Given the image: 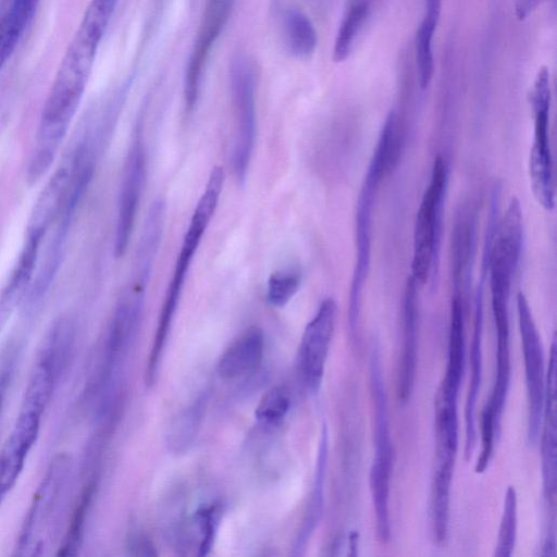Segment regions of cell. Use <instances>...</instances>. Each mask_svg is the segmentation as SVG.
I'll return each instance as SVG.
<instances>
[{
    "label": "cell",
    "instance_id": "ffe728a7",
    "mask_svg": "<svg viewBox=\"0 0 557 557\" xmlns=\"http://www.w3.org/2000/svg\"><path fill=\"white\" fill-rule=\"evenodd\" d=\"M263 351L262 330L257 326L247 329L220 357L219 375L231 380L252 372L261 363Z\"/></svg>",
    "mask_w": 557,
    "mask_h": 557
},
{
    "label": "cell",
    "instance_id": "f546056e",
    "mask_svg": "<svg viewBox=\"0 0 557 557\" xmlns=\"http://www.w3.org/2000/svg\"><path fill=\"white\" fill-rule=\"evenodd\" d=\"M21 350L22 344L17 337L8 341L0 350V418L15 375Z\"/></svg>",
    "mask_w": 557,
    "mask_h": 557
},
{
    "label": "cell",
    "instance_id": "7c38bea8",
    "mask_svg": "<svg viewBox=\"0 0 557 557\" xmlns=\"http://www.w3.org/2000/svg\"><path fill=\"white\" fill-rule=\"evenodd\" d=\"M46 408L36 400L22 398L16 420L0 449V506L24 469L27 456L38 438Z\"/></svg>",
    "mask_w": 557,
    "mask_h": 557
},
{
    "label": "cell",
    "instance_id": "ba28073f",
    "mask_svg": "<svg viewBox=\"0 0 557 557\" xmlns=\"http://www.w3.org/2000/svg\"><path fill=\"white\" fill-rule=\"evenodd\" d=\"M550 79L546 66L539 69L529 101L533 112V139L529 153V177L534 198L541 207H555L553 158L549 143Z\"/></svg>",
    "mask_w": 557,
    "mask_h": 557
},
{
    "label": "cell",
    "instance_id": "9c48e42d",
    "mask_svg": "<svg viewBox=\"0 0 557 557\" xmlns=\"http://www.w3.org/2000/svg\"><path fill=\"white\" fill-rule=\"evenodd\" d=\"M458 396L438 391L435 401V460L431 486V516L449 515V495L458 448Z\"/></svg>",
    "mask_w": 557,
    "mask_h": 557
},
{
    "label": "cell",
    "instance_id": "7a4b0ae2",
    "mask_svg": "<svg viewBox=\"0 0 557 557\" xmlns=\"http://www.w3.org/2000/svg\"><path fill=\"white\" fill-rule=\"evenodd\" d=\"M224 181L225 174L223 168L214 166L210 172L205 189L195 207L188 227L184 234L148 357L147 369L151 372L157 371L159 368L160 358L181 299L188 270L218 208Z\"/></svg>",
    "mask_w": 557,
    "mask_h": 557
},
{
    "label": "cell",
    "instance_id": "836d02e7",
    "mask_svg": "<svg viewBox=\"0 0 557 557\" xmlns=\"http://www.w3.org/2000/svg\"><path fill=\"white\" fill-rule=\"evenodd\" d=\"M443 0H425V14L423 18L435 24L438 23Z\"/></svg>",
    "mask_w": 557,
    "mask_h": 557
},
{
    "label": "cell",
    "instance_id": "3957f363",
    "mask_svg": "<svg viewBox=\"0 0 557 557\" xmlns=\"http://www.w3.org/2000/svg\"><path fill=\"white\" fill-rule=\"evenodd\" d=\"M71 471L72 460L69 455L59 454L53 457L34 493L16 539L14 555H44L53 544L60 525Z\"/></svg>",
    "mask_w": 557,
    "mask_h": 557
},
{
    "label": "cell",
    "instance_id": "e0dca14e",
    "mask_svg": "<svg viewBox=\"0 0 557 557\" xmlns=\"http://www.w3.org/2000/svg\"><path fill=\"white\" fill-rule=\"evenodd\" d=\"M416 281L410 276L406 283L403 302V344L399 359L397 396L406 403L412 393L419 336V310Z\"/></svg>",
    "mask_w": 557,
    "mask_h": 557
},
{
    "label": "cell",
    "instance_id": "1f68e13d",
    "mask_svg": "<svg viewBox=\"0 0 557 557\" xmlns=\"http://www.w3.org/2000/svg\"><path fill=\"white\" fill-rule=\"evenodd\" d=\"M546 1L549 0H516L515 15L519 21H523Z\"/></svg>",
    "mask_w": 557,
    "mask_h": 557
},
{
    "label": "cell",
    "instance_id": "484cf974",
    "mask_svg": "<svg viewBox=\"0 0 557 557\" xmlns=\"http://www.w3.org/2000/svg\"><path fill=\"white\" fill-rule=\"evenodd\" d=\"M437 24L422 20L414 38L416 63L419 75V84L422 89L426 88L433 77L434 57L432 41Z\"/></svg>",
    "mask_w": 557,
    "mask_h": 557
},
{
    "label": "cell",
    "instance_id": "ac0fdd59",
    "mask_svg": "<svg viewBox=\"0 0 557 557\" xmlns=\"http://www.w3.org/2000/svg\"><path fill=\"white\" fill-rule=\"evenodd\" d=\"M40 245L38 240L24 238L16 262L0 288V333L26 298L38 264Z\"/></svg>",
    "mask_w": 557,
    "mask_h": 557
},
{
    "label": "cell",
    "instance_id": "4fadbf2b",
    "mask_svg": "<svg viewBox=\"0 0 557 557\" xmlns=\"http://www.w3.org/2000/svg\"><path fill=\"white\" fill-rule=\"evenodd\" d=\"M336 313L335 300L331 297L323 299L301 336L297 368L300 381L310 394H315L321 386Z\"/></svg>",
    "mask_w": 557,
    "mask_h": 557
},
{
    "label": "cell",
    "instance_id": "52a82bcc",
    "mask_svg": "<svg viewBox=\"0 0 557 557\" xmlns=\"http://www.w3.org/2000/svg\"><path fill=\"white\" fill-rule=\"evenodd\" d=\"M230 88L234 115L232 168L238 183L246 180L257 136V71L252 59L237 53L230 64Z\"/></svg>",
    "mask_w": 557,
    "mask_h": 557
},
{
    "label": "cell",
    "instance_id": "4dcf8cb0",
    "mask_svg": "<svg viewBox=\"0 0 557 557\" xmlns=\"http://www.w3.org/2000/svg\"><path fill=\"white\" fill-rule=\"evenodd\" d=\"M220 511L218 506L202 507L196 513L199 524L201 541L199 554L207 555L212 547L215 530L219 523Z\"/></svg>",
    "mask_w": 557,
    "mask_h": 557
},
{
    "label": "cell",
    "instance_id": "f1b7e54d",
    "mask_svg": "<svg viewBox=\"0 0 557 557\" xmlns=\"http://www.w3.org/2000/svg\"><path fill=\"white\" fill-rule=\"evenodd\" d=\"M290 406L289 395L282 386L270 388L260 399L256 407V419L265 425H273L281 422Z\"/></svg>",
    "mask_w": 557,
    "mask_h": 557
},
{
    "label": "cell",
    "instance_id": "8992f818",
    "mask_svg": "<svg viewBox=\"0 0 557 557\" xmlns=\"http://www.w3.org/2000/svg\"><path fill=\"white\" fill-rule=\"evenodd\" d=\"M447 181V164L438 156L434 159L430 182L414 219L411 277L418 285L425 284L437 268L441 218Z\"/></svg>",
    "mask_w": 557,
    "mask_h": 557
},
{
    "label": "cell",
    "instance_id": "277c9868",
    "mask_svg": "<svg viewBox=\"0 0 557 557\" xmlns=\"http://www.w3.org/2000/svg\"><path fill=\"white\" fill-rule=\"evenodd\" d=\"M370 386L373 405L374 457L370 468L369 485L377 537L382 543H387L391 536L388 500L394 450L383 371L375 350L370 359Z\"/></svg>",
    "mask_w": 557,
    "mask_h": 557
},
{
    "label": "cell",
    "instance_id": "5b68a950",
    "mask_svg": "<svg viewBox=\"0 0 557 557\" xmlns=\"http://www.w3.org/2000/svg\"><path fill=\"white\" fill-rule=\"evenodd\" d=\"M395 169L384 156L373 151L364 175L355 213V264L349 289L348 326L358 338L361 299L371 261L373 208L380 184Z\"/></svg>",
    "mask_w": 557,
    "mask_h": 557
},
{
    "label": "cell",
    "instance_id": "4316f807",
    "mask_svg": "<svg viewBox=\"0 0 557 557\" xmlns=\"http://www.w3.org/2000/svg\"><path fill=\"white\" fill-rule=\"evenodd\" d=\"M517 536V494L512 486L506 491L500 518L495 556L509 557L515 548Z\"/></svg>",
    "mask_w": 557,
    "mask_h": 557
},
{
    "label": "cell",
    "instance_id": "5bb4252c",
    "mask_svg": "<svg viewBox=\"0 0 557 557\" xmlns=\"http://www.w3.org/2000/svg\"><path fill=\"white\" fill-rule=\"evenodd\" d=\"M234 3L235 0H207L184 76L186 112H191L198 102L209 57L231 16Z\"/></svg>",
    "mask_w": 557,
    "mask_h": 557
},
{
    "label": "cell",
    "instance_id": "cb8c5ba5",
    "mask_svg": "<svg viewBox=\"0 0 557 557\" xmlns=\"http://www.w3.org/2000/svg\"><path fill=\"white\" fill-rule=\"evenodd\" d=\"M370 2L368 0H358L347 9L336 34L333 48L334 62L346 60L370 14Z\"/></svg>",
    "mask_w": 557,
    "mask_h": 557
},
{
    "label": "cell",
    "instance_id": "44dd1931",
    "mask_svg": "<svg viewBox=\"0 0 557 557\" xmlns=\"http://www.w3.org/2000/svg\"><path fill=\"white\" fill-rule=\"evenodd\" d=\"M329 455L327 429L324 426L321 433L318 456L315 462L312 490L307 504L304 519L294 544L296 555L301 554L312 533L318 527L323 515L324 482Z\"/></svg>",
    "mask_w": 557,
    "mask_h": 557
},
{
    "label": "cell",
    "instance_id": "30bf717a",
    "mask_svg": "<svg viewBox=\"0 0 557 557\" xmlns=\"http://www.w3.org/2000/svg\"><path fill=\"white\" fill-rule=\"evenodd\" d=\"M143 124L137 122L125 159L117 201L113 251L122 258L128 247L139 209L146 177V148Z\"/></svg>",
    "mask_w": 557,
    "mask_h": 557
},
{
    "label": "cell",
    "instance_id": "2e32d148",
    "mask_svg": "<svg viewBox=\"0 0 557 557\" xmlns=\"http://www.w3.org/2000/svg\"><path fill=\"white\" fill-rule=\"evenodd\" d=\"M556 339H553L548 372L545 377L544 404L542 413L541 458L543 490L548 505L554 506L556 498Z\"/></svg>",
    "mask_w": 557,
    "mask_h": 557
},
{
    "label": "cell",
    "instance_id": "d4e9b609",
    "mask_svg": "<svg viewBox=\"0 0 557 557\" xmlns=\"http://www.w3.org/2000/svg\"><path fill=\"white\" fill-rule=\"evenodd\" d=\"M205 408V398H199L172 421L168 441L174 451H185L191 445L202 420Z\"/></svg>",
    "mask_w": 557,
    "mask_h": 557
},
{
    "label": "cell",
    "instance_id": "8fae6325",
    "mask_svg": "<svg viewBox=\"0 0 557 557\" xmlns=\"http://www.w3.org/2000/svg\"><path fill=\"white\" fill-rule=\"evenodd\" d=\"M517 312L521 336L525 383L528 392V440L534 443L540 433L544 392V354L528 299L522 292L517 295Z\"/></svg>",
    "mask_w": 557,
    "mask_h": 557
},
{
    "label": "cell",
    "instance_id": "83f0119b",
    "mask_svg": "<svg viewBox=\"0 0 557 557\" xmlns=\"http://www.w3.org/2000/svg\"><path fill=\"white\" fill-rule=\"evenodd\" d=\"M301 282L299 271L280 270L271 274L267 285V300L273 307H284L297 293Z\"/></svg>",
    "mask_w": 557,
    "mask_h": 557
},
{
    "label": "cell",
    "instance_id": "d6986e66",
    "mask_svg": "<svg viewBox=\"0 0 557 557\" xmlns=\"http://www.w3.org/2000/svg\"><path fill=\"white\" fill-rule=\"evenodd\" d=\"M482 329H483V278L474 298L473 335L470 349L471 377L465 407L466 444L465 455L469 459L475 446V406L482 381Z\"/></svg>",
    "mask_w": 557,
    "mask_h": 557
},
{
    "label": "cell",
    "instance_id": "6da1fadb",
    "mask_svg": "<svg viewBox=\"0 0 557 557\" xmlns=\"http://www.w3.org/2000/svg\"><path fill=\"white\" fill-rule=\"evenodd\" d=\"M89 75L61 62L45 101L26 171L36 185L50 170L84 96Z\"/></svg>",
    "mask_w": 557,
    "mask_h": 557
},
{
    "label": "cell",
    "instance_id": "9a60e30c",
    "mask_svg": "<svg viewBox=\"0 0 557 557\" xmlns=\"http://www.w3.org/2000/svg\"><path fill=\"white\" fill-rule=\"evenodd\" d=\"M74 166L75 158L71 146L62 162L39 193L27 221L25 237L42 243L46 234L55 222L67 196L74 174Z\"/></svg>",
    "mask_w": 557,
    "mask_h": 557
},
{
    "label": "cell",
    "instance_id": "603a6c76",
    "mask_svg": "<svg viewBox=\"0 0 557 557\" xmlns=\"http://www.w3.org/2000/svg\"><path fill=\"white\" fill-rule=\"evenodd\" d=\"M97 491V479L90 478L84 485L72 512L67 530L61 541L57 555H77L85 534L87 517Z\"/></svg>",
    "mask_w": 557,
    "mask_h": 557
},
{
    "label": "cell",
    "instance_id": "d6a6232c",
    "mask_svg": "<svg viewBox=\"0 0 557 557\" xmlns=\"http://www.w3.org/2000/svg\"><path fill=\"white\" fill-rule=\"evenodd\" d=\"M132 548L134 549V555L137 556L157 555L152 543L143 536L136 537V540L133 541Z\"/></svg>",
    "mask_w": 557,
    "mask_h": 557
},
{
    "label": "cell",
    "instance_id": "7402d4cb",
    "mask_svg": "<svg viewBox=\"0 0 557 557\" xmlns=\"http://www.w3.org/2000/svg\"><path fill=\"white\" fill-rule=\"evenodd\" d=\"M284 39L288 51L298 59L310 58L318 45L317 30L310 18L298 9H290L284 15Z\"/></svg>",
    "mask_w": 557,
    "mask_h": 557
}]
</instances>
